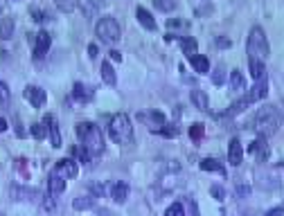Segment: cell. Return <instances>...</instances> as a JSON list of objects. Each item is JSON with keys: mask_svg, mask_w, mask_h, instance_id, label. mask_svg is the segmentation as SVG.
Masks as SVG:
<instances>
[{"mask_svg": "<svg viewBox=\"0 0 284 216\" xmlns=\"http://www.w3.org/2000/svg\"><path fill=\"white\" fill-rule=\"evenodd\" d=\"M219 45H221V48H226V45H230V41H228V38H219Z\"/></svg>", "mask_w": 284, "mask_h": 216, "instance_id": "cell-45", "label": "cell"}, {"mask_svg": "<svg viewBox=\"0 0 284 216\" xmlns=\"http://www.w3.org/2000/svg\"><path fill=\"white\" fill-rule=\"evenodd\" d=\"M284 214V207H273V209H269L264 216H282Z\"/></svg>", "mask_w": 284, "mask_h": 216, "instance_id": "cell-40", "label": "cell"}, {"mask_svg": "<svg viewBox=\"0 0 284 216\" xmlns=\"http://www.w3.org/2000/svg\"><path fill=\"white\" fill-rule=\"evenodd\" d=\"M111 196L115 203H124L129 198V185L127 183H115L111 189Z\"/></svg>", "mask_w": 284, "mask_h": 216, "instance_id": "cell-15", "label": "cell"}, {"mask_svg": "<svg viewBox=\"0 0 284 216\" xmlns=\"http://www.w3.org/2000/svg\"><path fill=\"white\" fill-rule=\"evenodd\" d=\"M9 101H11V90H9V86L5 81H0V106L7 108Z\"/></svg>", "mask_w": 284, "mask_h": 216, "instance_id": "cell-27", "label": "cell"}, {"mask_svg": "<svg viewBox=\"0 0 284 216\" xmlns=\"http://www.w3.org/2000/svg\"><path fill=\"white\" fill-rule=\"evenodd\" d=\"M32 135L36 140H43L45 135H48V128H45V124H34V126H32Z\"/></svg>", "mask_w": 284, "mask_h": 216, "instance_id": "cell-35", "label": "cell"}, {"mask_svg": "<svg viewBox=\"0 0 284 216\" xmlns=\"http://www.w3.org/2000/svg\"><path fill=\"white\" fill-rule=\"evenodd\" d=\"M156 135H163V138H176L178 135V126L176 124H167V126H160V128H151Z\"/></svg>", "mask_w": 284, "mask_h": 216, "instance_id": "cell-24", "label": "cell"}, {"mask_svg": "<svg viewBox=\"0 0 284 216\" xmlns=\"http://www.w3.org/2000/svg\"><path fill=\"white\" fill-rule=\"evenodd\" d=\"M14 36V18H3L0 20V38L9 41Z\"/></svg>", "mask_w": 284, "mask_h": 216, "instance_id": "cell-21", "label": "cell"}, {"mask_svg": "<svg viewBox=\"0 0 284 216\" xmlns=\"http://www.w3.org/2000/svg\"><path fill=\"white\" fill-rule=\"evenodd\" d=\"M248 66H251V75H253V79H264V75H266V66L262 63V61H248Z\"/></svg>", "mask_w": 284, "mask_h": 216, "instance_id": "cell-23", "label": "cell"}, {"mask_svg": "<svg viewBox=\"0 0 284 216\" xmlns=\"http://www.w3.org/2000/svg\"><path fill=\"white\" fill-rule=\"evenodd\" d=\"M266 95H269V81H266V79H259V81H257V86H255V88H251V93H246L241 99L246 101L248 106H251L253 101H257V99H264Z\"/></svg>", "mask_w": 284, "mask_h": 216, "instance_id": "cell-8", "label": "cell"}, {"mask_svg": "<svg viewBox=\"0 0 284 216\" xmlns=\"http://www.w3.org/2000/svg\"><path fill=\"white\" fill-rule=\"evenodd\" d=\"M99 7H104V0H86V14H93Z\"/></svg>", "mask_w": 284, "mask_h": 216, "instance_id": "cell-36", "label": "cell"}, {"mask_svg": "<svg viewBox=\"0 0 284 216\" xmlns=\"http://www.w3.org/2000/svg\"><path fill=\"white\" fill-rule=\"evenodd\" d=\"M190 99L194 101V106L198 108V111H208V95L203 93L201 88H194V90H192Z\"/></svg>", "mask_w": 284, "mask_h": 216, "instance_id": "cell-17", "label": "cell"}, {"mask_svg": "<svg viewBox=\"0 0 284 216\" xmlns=\"http://www.w3.org/2000/svg\"><path fill=\"white\" fill-rule=\"evenodd\" d=\"M248 61H264L269 59L271 48H269V38L262 27H253L251 34H248Z\"/></svg>", "mask_w": 284, "mask_h": 216, "instance_id": "cell-4", "label": "cell"}, {"mask_svg": "<svg viewBox=\"0 0 284 216\" xmlns=\"http://www.w3.org/2000/svg\"><path fill=\"white\" fill-rule=\"evenodd\" d=\"M244 86H246V79H244V75L239 70H232L230 75V88L232 90H244Z\"/></svg>", "mask_w": 284, "mask_h": 216, "instance_id": "cell-25", "label": "cell"}, {"mask_svg": "<svg viewBox=\"0 0 284 216\" xmlns=\"http://www.w3.org/2000/svg\"><path fill=\"white\" fill-rule=\"evenodd\" d=\"M54 5L61 11H66V14H68V11H72V9L77 7V0H54Z\"/></svg>", "mask_w": 284, "mask_h": 216, "instance_id": "cell-32", "label": "cell"}, {"mask_svg": "<svg viewBox=\"0 0 284 216\" xmlns=\"http://www.w3.org/2000/svg\"><path fill=\"white\" fill-rule=\"evenodd\" d=\"M153 5L160 11H172L176 7V0H153Z\"/></svg>", "mask_w": 284, "mask_h": 216, "instance_id": "cell-33", "label": "cell"}, {"mask_svg": "<svg viewBox=\"0 0 284 216\" xmlns=\"http://www.w3.org/2000/svg\"><path fill=\"white\" fill-rule=\"evenodd\" d=\"M241 160H244L241 142L237 140V138H232V140H230V144H228V162L232 164V167H239Z\"/></svg>", "mask_w": 284, "mask_h": 216, "instance_id": "cell-10", "label": "cell"}, {"mask_svg": "<svg viewBox=\"0 0 284 216\" xmlns=\"http://www.w3.org/2000/svg\"><path fill=\"white\" fill-rule=\"evenodd\" d=\"M165 216H185L183 203H174V205H169L167 212H165Z\"/></svg>", "mask_w": 284, "mask_h": 216, "instance_id": "cell-30", "label": "cell"}, {"mask_svg": "<svg viewBox=\"0 0 284 216\" xmlns=\"http://www.w3.org/2000/svg\"><path fill=\"white\" fill-rule=\"evenodd\" d=\"M95 32H97V36L102 38V41H106V43H117V41H120V36H122L120 25H117V20L111 18V16L102 18L97 23V27H95Z\"/></svg>", "mask_w": 284, "mask_h": 216, "instance_id": "cell-5", "label": "cell"}, {"mask_svg": "<svg viewBox=\"0 0 284 216\" xmlns=\"http://www.w3.org/2000/svg\"><path fill=\"white\" fill-rule=\"evenodd\" d=\"M25 99L30 101L34 108H41L45 104V90L38 86H27L25 88Z\"/></svg>", "mask_w": 284, "mask_h": 216, "instance_id": "cell-11", "label": "cell"}, {"mask_svg": "<svg viewBox=\"0 0 284 216\" xmlns=\"http://www.w3.org/2000/svg\"><path fill=\"white\" fill-rule=\"evenodd\" d=\"M102 79H104L106 86H115V83H117L115 70H113V66L109 63V61H104V63H102Z\"/></svg>", "mask_w": 284, "mask_h": 216, "instance_id": "cell-19", "label": "cell"}, {"mask_svg": "<svg viewBox=\"0 0 284 216\" xmlns=\"http://www.w3.org/2000/svg\"><path fill=\"white\" fill-rule=\"evenodd\" d=\"M140 119H149L153 126H165V115H163V113H158V111L149 113V115H142V113H140Z\"/></svg>", "mask_w": 284, "mask_h": 216, "instance_id": "cell-26", "label": "cell"}, {"mask_svg": "<svg viewBox=\"0 0 284 216\" xmlns=\"http://www.w3.org/2000/svg\"><path fill=\"white\" fill-rule=\"evenodd\" d=\"M135 16H138V23L142 27H145V30H149V32H153L156 30V20H153V16L149 14V11L147 9H142V7H138V11H135Z\"/></svg>", "mask_w": 284, "mask_h": 216, "instance_id": "cell-14", "label": "cell"}, {"mask_svg": "<svg viewBox=\"0 0 284 216\" xmlns=\"http://www.w3.org/2000/svg\"><path fill=\"white\" fill-rule=\"evenodd\" d=\"M201 169H203V171H217L219 176H226L224 164H221L219 160H214V158H206V160H201Z\"/></svg>", "mask_w": 284, "mask_h": 216, "instance_id": "cell-18", "label": "cell"}, {"mask_svg": "<svg viewBox=\"0 0 284 216\" xmlns=\"http://www.w3.org/2000/svg\"><path fill=\"white\" fill-rule=\"evenodd\" d=\"M180 25H183L180 20H169V27H180Z\"/></svg>", "mask_w": 284, "mask_h": 216, "instance_id": "cell-44", "label": "cell"}, {"mask_svg": "<svg viewBox=\"0 0 284 216\" xmlns=\"http://www.w3.org/2000/svg\"><path fill=\"white\" fill-rule=\"evenodd\" d=\"M111 59H113V61H122V54L117 52V50H113V52H111Z\"/></svg>", "mask_w": 284, "mask_h": 216, "instance_id": "cell-42", "label": "cell"}, {"mask_svg": "<svg viewBox=\"0 0 284 216\" xmlns=\"http://www.w3.org/2000/svg\"><path fill=\"white\" fill-rule=\"evenodd\" d=\"M183 207H185V216H198V207L192 198H185L183 201Z\"/></svg>", "mask_w": 284, "mask_h": 216, "instance_id": "cell-31", "label": "cell"}, {"mask_svg": "<svg viewBox=\"0 0 284 216\" xmlns=\"http://www.w3.org/2000/svg\"><path fill=\"white\" fill-rule=\"evenodd\" d=\"M203 133H206V126H203V124H192V126H190V138L194 142L201 140Z\"/></svg>", "mask_w": 284, "mask_h": 216, "instance_id": "cell-29", "label": "cell"}, {"mask_svg": "<svg viewBox=\"0 0 284 216\" xmlns=\"http://www.w3.org/2000/svg\"><path fill=\"white\" fill-rule=\"evenodd\" d=\"M50 43H52V36H50L45 30H41L34 38V59H43L50 50Z\"/></svg>", "mask_w": 284, "mask_h": 216, "instance_id": "cell-7", "label": "cell"}, {"mask_svg": "<svg viewBox=\"0 0 284 216\" xmlns=\"http://www.w3.org/2000/svg\"><path fill=\"white\" fill-rule=\"evenodd\" d=\"M248 151L253 153V156H257V160L259 162H264V160H269V156H271V149H269V144L259 138V140H255L251 142V146H248Z\"/></svg>", "mask_w": 284, "mask_h": 216, "instance_id": "cell-12", "label": "cell"}, {"mask_svg": "<svg viewBox=\"0 0 284 216\" xmlns=\"http://www.w3.org/2000/svg\"><path fill=\"white\" fill-rule=\"evenodd\" d=\"M43 124H45V128H48V138H50V142H52V146H54V149H59V146H61V133H59V126H56V117L54 115H45Z\"/></svg>", "mask_w": 284, "mask_h": 216, "instance_id": "cell-9", "label": "cell"}, {"mask_svg": "<svg viewBox=\"0 0 284 216\" xmlns=\"http://www.w3.org/2000/svg\"><path fill=\"white\" fill-rule=\"evenodd\" d=\"M282 126V113L275 106H264L259 108L257 117H255V131L259 133V138H271L277 133V128Z\"/></svg>", "mask_w": 284, "mask_h": 216, "instance_id": "cell-1", "label": "cell"}, {"mask_svg": "<svg viewBox=\"0 0 284 216\" xmlns=\"http://www.w3.org/2000/svg\"><path fill=\"white\" fill-rule=\"evenodd\" d=\"M280 167H282V169H284V162H280Z\"/></svg>", "mask_w": 284, "mask_h": 216, "instance_id": "cell-46", "label": "cell"}, {"mask_svg": "<svg viewBox=\"0 0 284 216\" xmlns=\"http://www.w3.org/2000/svg\"><path fill=\"white\" fill-rule=\"evenodd\" d=\"M109 135L115 144H131L133 142V126H131L129 115L115 113L109 122Z\"/></svg>", "mask_w": 284, "mask_h": 216, "instance_id": "cell-3", "label": "cell"}, {"mask_svg": "<svg viewBox=\"0 0 284 216\" xmlns=\"http://www.w3.org/2000/svg\"><path fill=\"white\" fill-rule=\"evenodd\" d=\"M212 83L214 86H221V83H224V68H219V70L212 75Z\"/></svg>", "mask_w": 284, "mask_h": 216, "instance_id": "cell-38", "label": "cell"}, {"mask_svg": "<svg viewBox=\"0 0 284 216\" xmlns=\"http://www.w3.org/2000/svg\"><path fill=\"white\" fill-rule=\"evenodd\" d=\"M210 194L217 198V201H226V191H224V187H219V185H214L212 189H210Z\"/></svg>", "mask_w": 284, "mask_h": 216, "instance_id": "cell-37", "label": "cell"}, {"mask_svg": "<svg viewBox=\"0 0 284 216\" xmlns=\"http://www.w3.org/2000/svg\"><path fill=\"white\" fill-rule=\"evenodd\" d=\"M93 205H95V201L93 198H86V196H82L75 201V209H90Z\"/></svg>", "mask_w": 284, "mask_h": 216, "instance_id": "cell-34", "label": "cell"}, {"mask_svg": "<svg viewBox=\"0 0 284 216\" xmlns=\"http://www.w3.org/2000/svg\"><path fill=\"white\" fill-rule=\"evenodd\" d=\"M72 158H77L79 162H90V153H88V149H84V146H75L72 149Z\"/></svg>", "mask_w": 284, "mask_h": 216, "instance_id": "cell-28", "label": "cell"}, {"mask_svg": "<svg viewBox=\"0 0 284 216\" xmlns=\"http://www.w3.org/2000/svg\"><path fill=\"white\" fill-rule=\"evenodd\" d=\"M77 171H79V169H77V160H75V158H61V160L54 164V169H52V174L61 176V178H66V180L75 178Z\"/></svg>", "mask_w": 284, "mask_h": 216, "instance_id": "cell-6", "label": "cell"}, {"mask_svg": "<svg viewBox=\"0 0 284 216\" xmlns=\"http://www.w3.org/2000/svg\"><path fill=\"white\" fill-rule=\"evenodd\" d=\"M88 56H90V59L97 56V45H88Z\"/></svg>", "mask_w": 284, "mask_h": 216, "instance_id": "cell-41", "label": "cell"}, {"mask_svg": "<svg viewBox=\"0 0 284 216\" xmlns=\"http://www.w3.org/2000/svg\"><path fill=\"white\" fill-rule=\"evenodd\" d=\"M190 63H192V68H194L198 75H206V72H210V61L206 59V56H201V54L190 56Z\"/></svg>", "mask_w": 284, "mask_h": 216, "instance_id": "cell-16", "label": "cell"}, {"mask_svg": "<svg viewBox=\"0 0 284 216\" xmlns=\"http://www.w3.org/2000/svg\"><path fill=\"white\" fill-rule=\"evenodd\" d=\"M72 97H75L77 101H84V104H86L88 99H93V93H90L84 83H75V88H72Z\"/></svg>", "mask_w": 284, "mask_h": 216, "instance_id": "cell-20", "label": "cell"}, {"mask_svg": "<svg viewBox=\"0 0 284 216\" xmlns=\"http://www.w3.org/2000/svg\"><path fill=\"white\" fill-rule=\"evenodd\" d=\"M64 189H66V178H61V176H56V174H50V178H48V191L50 194L59 196Z\"/></svg>", "mask_w": 284, "mask_h": 216, "instance_id": "cell-13", "label": "cell"}, {"mask_svg": "<svg viewBox=\"0 0 284 216\" xmlns=\"http://www.w3.org/2000/svg\"><path fill=\"white\" fill-rule=\"evenodd\" d=\"M77 138L82 142L84 149H88L90 156H99L104 151V138L102 131L93 122H79L77 124Z\"/></svg>", "mask_w": 284, "mask_h": 216, "instance_id": "cell-2", "label": "cell"}, {"mask_svg": "<svg viewBox=\"0 0 284 216\" xmlns=\"http://www.w3.org/2000/svg\"><path fill=\"white\" fill-rule=\"evenodd\" d=\"M3 131H7V122H5V119L0 117V133H3Z\"/></svg>", "mask_w": 284, "mask_h": 216, "instance_id": "cell-43", "label": "cell"}, {"mask_svg": "<svg viewBox=\"0 0 284 216\" xmlns=\"http://www.w3.org/2000/svg\"><path fill=\"white\" fill-rule=\"evenodd\" d=\"M180 50H183V54H187V56H194L196 54V38L183 36L180 38Z\"/></svg>", "mask_w": 284, "mask_h": 216, "instance_id": "cell-22", "label": "cell"}, {"mask_svg": "<svg viewBox=\"0 0 284 216\" xmlns=\"http://www.w3.org/2000/svg\"><path fill=\"white\" fill-rule=\"evenodd\" d=\"M32 18L36 20V23H43V20H48V18H45V14H43V11H34V9H32Z\"/></svg>", "mask_w": 284, "mask_h": 216, "instance_id": "cell-39", "label": "cell"}]
</instances>
